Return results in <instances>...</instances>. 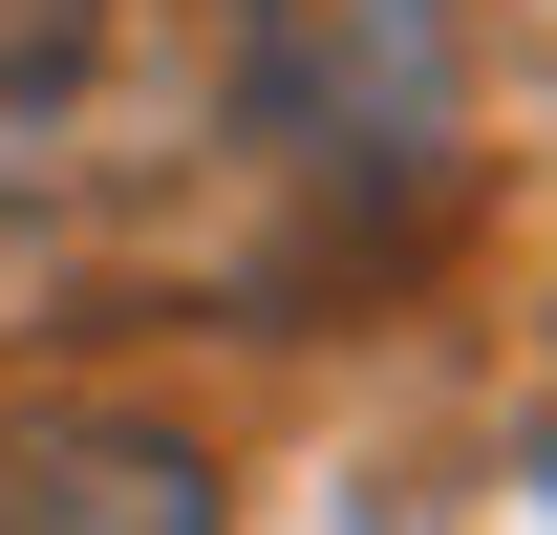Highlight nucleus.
Instances as JSON below:
<instances>
[{"label":"nucleus","mask_w":557,"mask_h":535,"mask_svg":"<svg viewBox=\"0 0 557 535\" xmlns=\"http://www.w3.org/2000/svg\"><path fill=\"white\" fill-rule=\"evenodd\" d=\"M214 43H236V129L300 194L450 150V0H214Z\"/></svg>","instance_id":"obj_1"},{"label":"nucleus","mask_w":557,"mask_h":535,"mask_svg":"<svg viewBox=\"0 0 557 535\" xmlns=\"http://www.w3.org/2000/svg\"><path fill=\"white\" fill-rule=\"evenodd\" d=\"M0 535H236V514H214V450H194V428L22 407V428H0Z\"/></svg>","instance_id":"obj_2"},{"label":"nucleus","mask_w":557,"mask_h":535,"mask_svg":"<svg viewBox=\"0 0 557 535\" xmlns=\"http://www.w3.org/2000/svg\"><path fill=\"white\" fill-rule=\"evenodd\" d=\"M86 43H108V0H0V129H44L86 86Z\"/></svg>","instance_id":"obj_3"},{"label":"nucleus","mask_w":557,"mask_h":535,"mask_svg":"<svg viewBox=\"0 0 557 535\" xmlns=\"http://www.w3.org/2000/svg\"><path fill=\"white\" fill-rule=\"evenodd\" d=\"M536 493H557V450H536Z\"/></svg>","instance_id":"obj_4"}]
</instances>
